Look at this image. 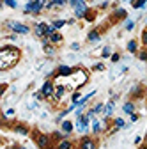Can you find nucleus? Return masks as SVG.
<instances>
[{
	"mask_svg": "<svg viewBox=\"0 0 147 149\" xmlns=\"http://www.w3.org/2000/svg\"><path fill=\"white\" fill-rule=\"evenodd\" d=\"M20 59V50H16L12 46H4L0 50V69H9L11 66H14Z\"/></svg>",
	"mask_w": 147,
	"mask_h": 149,
	"instance_id": "1",
	"label": "nucleus"
},
{
	"mask_svg": "<svg viewBox=\"0 0 147 149\" xmlns=\"http://www.w3.org/2000/svg\"><path fill=\"white\" fill-rule=\"evenodd\" d=\"M44 6H46L44 0H30V2H27V6H25V13L27 14H39Z\"/></svg>",
	"mask_w": 147,
	"mask_h": 149,
	"instance_id": "2",
	"label": "nucleus"
},
{
	"mask_svg": "<svg viewBox=\"0 0 147 149\" xmlns=\"http://www.w3.org/2000/svg\"><path fill=\"white\" fill-rule=\"evenodd\" d=\"M7 27H9L12 32H16V34H28V32H30V29H28L27 25L20 23V22H7Z\"/></svg>",
	"mask_w": 147,
	"mask_h": 149,
	"instance_id": "3",
	"label": "nucleus"
},
{
	"mask_svg": "<svg viewBox=\"0 0 147 149\" xmlns=\"http://www.w3.org/2000/svg\"><path fill=\"white\" fill-rule=\"evenodd\" d=\"M89 121H90V117L85 114V116H80L78 119H76V130L80 133H85L87 130H89Z\"/></svg>",
	"mask_w": 147,
	"mask_h": 149,
	"instance_id": "4",
	"label": "nucleus"
},
{
	"mask_svg": "<svg viewBox=\"0 0 147 149\" xmlns=\"http://www.w3.org/2000/svg\"><path fill=\"white\" fill-rule=\"evenodd\" d=\"M41 94H43V98H51L53 94H55V89H53V84L48 80V82H44V85L41 87Z\"/></svg>",
	"mask_w": 147,
	"mask_h": 149,
	"instance_id": "5",
	"label": "nucleus"
},
{
	"mask_svg": "<svg viewBox=\"0 0 147 149\" xmlns=\"http://www.w3.org/2000/svg\"><path fill=\"white\" fill-rule=\"evenodd\" d=\"M37 146L41 149H50V137L48 135H37Z\"/></svg>",
	"mask_w": 147,
	"mask_h": 149,
	"instance_id": "6",
	"label": "nucleus"
},
{
	"mask_svg": "<svg viewBox=\"0 0 147 149\" xmlns=\"http://www.w3.org/2000/svg\"><path fill=\"white\" fill-rule=\"evenodd\" d=\"M73 73H75V69L69 68V66H59V71H57L59 77H71Z\"/></svg>",
	"mask_w": 147,
	"mask_h": 149,
	"instance_id": "7",
	"label": "nucleus"
},
{
	"mask_svg": "<svg viewBox=\"0 0 147 149\" xmlns=\"http://www.w3.org/2000/svg\"><path fill=\"white\" fill-rule=\"evenodd\" d=\"M80 149H96V142H94L92 139H83Z\"/></svg>",
	"mask_w": 147,
	"mask_h": 149,
	"instance_id": "8",
	"label": "nucleus"
},
{
	"mask_svg": "<svg viewBox=\"0 0 147 149\" xmlns=\"http://www.w3.org/2000/svg\"><path fill=\"white\" fill-rule=\"evenodd\" d=\"M87 39H89L90 43H96V41H99V39H101V36H99V32H98V30H90V32H89V36H87Z\"/></svg>",
	"mask_w": 147,
	"mask_h": 149,
	"instance_id": "9",
	"label": "nucleus"
},
{
	"mask_svg": "<svg viewBox=\"0 0 147 149\" xmlns=\"http://www.w3.org/2000/svg\"><path fill=\"white\" fill-rule=\"evenodd\" d=\"M114 108H115V103H114V101H108V103L105 105V116L110 117V116L114 114Z\"/></svg>",
	"mask_w": 147,
	"mask_h": 149,
	"instance_id": "10",
	"label": "nucleus"
},
{
	"mask_svg": "<svg viewBox=\"0 0 147 149\" xmlns=\"http://www.w3.org/2000/svg\"><path fill=\"white\" fill-rule=\"evenodd\" d=\"M73 128H75V124H73L71 121H62V132L64 133H71Z\"/></svg>",
	"mask_w": 147,
	"mask_h": 149,
	"instance_id": "11",
	"label": "nucleus"
},
{
	"mask_svg": "<svg viewBox=\"0 0 147 149\" xmlns=\"http://www.w3.org/2000/svg\"><path fill=\"white\" fill-rule=\"evenodd\" d=\"M122 110L126 112V114H133V112H135V105L131 103V101H128V103H124V107H122Z\"/></svg>",
	"mask_w": 147,
	"mask_h": 149,
	"instance_id": "12",
	"label": "nucleus"
},
{
	"mask_svg": "<svg viewBox=\"0 0 147 149\" xmlns=\"http://www.w3.org/2000/svg\"><path fill=\"white\" fill-rule=\"evenodd\" d=\"M57 149H73V144H71V140H60Z\"/></svg>",
	"mask_w": 147,
	"mask_h": 149,
	"instance_id": "13",
	"label": "nucleus"
},
{
	"mask_svg": "<svg viewBox=\"0 0 147 149\" xmlns=\"http://www.w3.org/2000/svg\"><path fill=\"white\" fill-rule=\"evenodd\" d=\"M50 41H51L53 45H57V43H60V41H62V36H60L59 32H55V34H51V36H50Z\"/></svg>",
	"mask_w": 147,
	"mask_h": 149,
	"instance_id": "14",
	"label": "nucleus"
},
{
	"mask_svg": "<svg viewBox=\"0 0 147 149\" xmlns=\"http://www.w3.org/2000/svg\"><path fill=\"white\" fill-rule=\"evenodd\" d=\"M14 132H16V133H20V135H28V130H27V128H23L21 124L14 126Z\"/></svg>",
	"mask_w": 147,
	"mask_h": 149,
	"instance_id": "15",
	"label": "nucleus"
},
{
	"mask_svg": "<svg viewBox=\"0 0 147 149\" xmlns=\"http://www.w3.org/2000/svg\"><path fill=\"white\" fill-rule=\"evenodd\" d=\"M92 132L94 133H99L101 132V123L98 119H92Z\"/></svg>",
	"mask_w": 147,
	"mask_h": 149,
	"instance_id": "16",
	"label": "nucleus"
},
{
	"mask_svg": "<svg viewBox=\"0 0 147 149\" xmlns=\"http://www.w3.org/2000/svg\"><path fill=\"white\" fill-rule=\"evenodd\" d=\"M64 92H66V89H64V87L60 85V87H57V89H55V94H53V96H55V98H59V100H60V98L64 96Z\"/></svg>",
	"mask_w": 147,
	"mask_h": 149,
	"instance_id": "17",
	"label": "nucleus"
},
{
	"mask_svg": "<svg viewBox=\"0 0 147 149\" xmlns=\"http://www.w3.org/2000/svg\"><path fill=\"white\" fill-rule=\"evenodd\" d=\"M145 4H147V0H135V2H133V9H142Z\"/></svg>",
	"mask_w": 147,
	"mask_h": 149,
	"instance_id": "18",
	"label": "nucleus"
},
{
	"mask_svg": "<svg viewBox=\"0 0 147 149\" xmlns=\"http://www.w3.org/2000/svg\"><path fill=\"white\" fill-rule=\"evenodd\" d=\"M110 55H112V50H110V46H105L103 52H101V57L106 59V57H110Z\"/></svg>",
	"mask_w": 147,
	"mask_h": 149,
	"instance_id": "19",
	"label": "nucleus"
},
{
	"mask_svg": "<svg viewBox=\"0 0 147 149\" xmlns=\"http://www.w3.org/2000/svg\"><path fill=\"white\" fill-rule=\"evenodd\" d=\"M4 4L9 6L11 9H16V7H18V2H16V0H4Z\"/></svg>",
	"mask_w": 147,
	"mask_h": 149,
	"instance_id": "20",
	"label": "nucleus"
},
{
	"mask_svg": "<svg viewBox=\"0 0 147 149\" xmlns=\"http://www.w3.org/2000/svg\"><path fill=\"white\" fill-rule=\"evenodd\" d=\"M114 124H115V128H124V126H126L124 119H121V117H117V119L114 121Z\"/></svg>",
	"mask_w": 147,
	"mask_h": 149,
	"instance_id": "21",
	"label": "nucleus"
},
{
	"mask_svg": "<svg viewBox=\"0 0 147 149\" xmlns=\"http://www.w3.org/2000/svg\"><path fill=\"white\" fill-rule=\"evenodd\" d=\"M128 52H137V41H130V43H128Z\"/></svg>",
	"mask_w": 147,
	"mask_h": 149,
	"instance_id": "22",
	"label": "nucleus"
},
{
	"mask_svg": "<svg viewBox=\"0 0 147 149\" xmlns=\"http://www.w3.org/2000/svg\"><path fill=\"white\" fill-rule=\"evenodd\" d=\"M66 23H67V22H64V20H55V22H53V27H55V29H60V27H64Z\"/></svg>",
	"mask_w": 147,
	"mask_h": 149,
	"instance_id": "23",
	"label": "nucleus"
},
{
	"mask_svg": "<svg viewBox=\"0 0 147 149\" xmlns=\"http://www.w3.org/2000/svg\"><path fill=\"white\" fill-rule=\"evenodd\" d=\"M135 29V22L133 20H128L126 22V30H133Z\"/></svg>",
	"mask_w": 147,
	"mask_h": 149,
	"instance_id": "24",
	"label": "nucleus"
},
{
	"mask_svg": "<svg viewBox=\"0 0 147 149\" xmlns=\"http://www.w3.org/2000/svg\"><path fill=\"white\" fill-rule=\"evenodd\" d=\"M92 110H94V112H96V114H99V112H105V107H103V105H101V103H98V105H96V107H94V108H92Z\"/></svg>",
	"mask_w": 147,
	"mask_h": 149,
	"instance_id": "25",
	"label": "nucleus"
},
{
	"mask_svg": "<svg viewBox=\"0 0 147 149\" xmlns=\"http://www.w3.org/2000/svg\"><path fill=\"white\" fill-rule=\"evenodd\" d=\"M126 16V11L124 9H117L115 11V18H124Z\"/></svg>",
	"mask_w": 147,
	"mask_h": 149,
	"instance_id": "26",
	"label": "nucleus"
},
{
	"mask_svg": "<svg viewBox=\"0 0 147 149\" xmlns=\"http://www.w3.org/2000/svg\"><path fill=\"white\" fill-rule=\"evenodd\" d=\"M78 98H80V92H73V96H71V101H73V103H78V101H80Z\"/></svg>",
	"mask_w": 147,
	"mask_h": 149,
	"instance_id": "27",
	"label": "nucleus"
},
{
	"mask_svg": "<svg viewBox=\"0 0 147 149\" xmlns=\"http://www.w3.org/2000/svg\"><path fill=\"white\" fill-rule=\"evenodd\" d=\"M44 52H46L48 55H51V53H53V48H51L50 45H44Z\"/></svg>",
	"mask_w": 147,
	"mask_h": 149,
	"instance_id": "28",
	"label": "nucleus"
},
{
	"mask_svg": "<svg viewBox=\"0 0 147 149\" xmlns=\"http://www.w3.org/2000/svg\"><path fill=\"white\" fill-rule=\"evenodd\" d=\"M51 2H53V6H64L66 0H51Z\"/></svg>",
	"mask_w": 147,
	"mask_h": 149,
	"instance_id": "29",
	"label": "nucleus"
},
{
	"mask_svg": "<svg viewBox=\"0 0 147 149\" xmlns=\"http://www.w3.org/2000/svg\"><path fill=\"white\" fill-rule=\"evenodd\" d=\"M142 43H144V45H147V30H144V32H142Z\"/></svg>",
	"mask_w": 147,
	"mask_h": 149,
	"instance_id": "30",
	"label": "nucleus"
},
{
	"mask_svg": "<svg viewBox=\"0 0 147 149\" xmlns=\"http://www.w3.org/2000/svg\"><path fill=\"white\" fill-rule=\"evenodd\" d=\"M11 116H14V108H9V110H6V117H11Z\"/></svg>",
	"mask_w": 147,
	"mask_h": 149,
	"instance_id": "31",
	"label": "nucleus"
},
{
	"mask_svg": "<svg viewBox=\"0 0 147 149\" xmlns=\"http://www.w3.org/2000/svg\"><path fill=\"white\" fill-rule=\"evenodd\" d=\"M138 57H140V61H147V52H142Z\"/></svg>",
	"mask_w": 147,
	"mask_h": 149,
	"instance_id": "32",
	"label": "nucleus"
},
{
	"mask_svg": "<svg viewBox=\"0 0 147 149\" xmlns=\"http://www.w3.org/2000/svg\"><path fill=\"white\" fill-rule=\"evenodd\" d=\"M94 69H96V71H103V69H105V66H103V64H96V66H94Z\"/></svg>",
	"mask_w": 147,
	"mask_h": 149,
	"instance_id": "33",
	"label": "nucleus"
},
{
	"mask_svg": "<svg viewBox=\"0 0 147 149\" xmlns=\"http://www.w3.org/2000/svg\"><path fill=\"white\" fill-rule=\"evenodd\" d=\"M119 59H121V57H119V53H114V55H112V61H114V62H117Z\"/></svg>",
	"mask_w": 147,
	"mask_h": 149,
	"instance_id": "34",
	"label": "nucleus"
},
{
	"mask_svg": "<svg viewBox=\"0 0 147 149\" xmlns=\"http://www.w3.org/2000/svg\"><path fill=\"white\" fill-rule=\"evenodd\" d=\"M78 48H80L78 43H73V45H71V50H78Z\"/></svg>",
	"mask_w": 147,
	"mask_h": 149,
	"instance_id": "35",
	"label": "nucleus"
},
{
	"mask_svg": "<svg viewBox=\"0 0 147 149\" xmlns=\"http://www.w3.org/2000/svg\"><path fill=\"white\" fill-rule=\"evenodd\" d=\"M140 142H142V137H140V135H137V137H135V144H140Z\"/></svg>",
	"mask_w": 147,
	"mask_h": 149,
	"instance_id": "36",
	"label": "nucleus"
},
{
	"mask_svg": "<svg viewBox=\"0 0 147 149\" xmlns=\"http://www.w3.org/2000/svg\"><path fill=\"white\" fill-rule=\"evenodd\" d=\"M126 2H135V0H126Z\"/></svg>",
	"mask_w": 147,
	"mask_h": 149,
	"instance_id": "37",
	"label": "nucleus"
}]
</instances>
